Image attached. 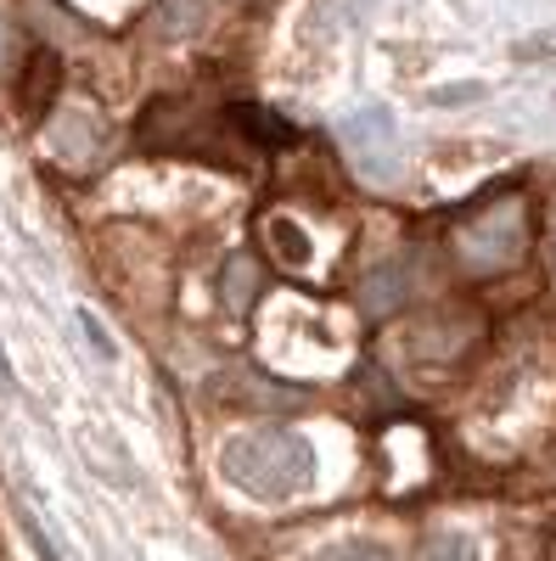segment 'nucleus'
<instances>
[{
	"instance_id": "5",
	"label": "nucleus",
	"mask_w": 556,
	"mask_h": 561,
	"mask_svg": "<svg viewBox=\"0 0 556 561\" xmlns=\"http://www.w3.org/2000/svg\"><path fill=\"white\" fill-rule=\"evenodd\" d=\"M405 298H410V270H405L399 259L365 270V280H360V309H365L371 320H388L394 309H405Z\"/></svg>"
},
{
	"instance_id": "9",
	"label": "nucleus",
	"mask_w": 556,
	"mask_h": 561,
	"mask_svg": "<svg viewBox=\"0 0 556 561\" xmlns=\"http://www.w3.org/2000/svg\"><path fill=\"white\" fill-rule=\"evenodd\" d=\"M253 298H259V270H253V259H230V264H225V304L237 309V314H248Z\"/></svg>"
},
{
	"instance_id": "3",
	"label": "nucleus",
	"mask_w": 556,
	"mask_h": 561,
	"mask_svg": "<svg viewBox=\"0 0 556 561\" xmlns=\"http://www.w3.org/2000/svg\"><path fill=\"white\" fill-rule=\"evenodd\" d=\"M343 140L365 174H377V180L394 174V118L383 107H360L354 118H343Z\"/></svg>"
},
{
	"instance_id": "14",
	"label": "nucleus",
	"mask_w": 556,
	"mask_h": 561,
	"mask_svg": "<svg viewBox=\"0 0 556 561\" xmlns=\"http://www.w3.org/2000/svg\"><path fill=\"white\" fill-rule=\"evenodd\" d=\"M79 320H84L90 343H97V354H102V359H113V343H107V332H102V320H97V314H79Z\"/></svg>"
},
{
	"instance_id": "7",
	"label": "nucleus",
	"mask_w": 556,
	"mask_h": 561,
	"mask_svg": "<svg viewBox=\"0 0 556 561\" xmlns=\"http://www.w3.org/2000/svg\"><path fill=\"white\" fill-rule=\"evenodd\" d=\"M219 399H253V404H264V410H293L304 393H293V388H270V382H259L253 370H242V377H230V382H219Z\"/></svg>"
},
{
	"instance_id": "6",
	"label": "nucleus",
	"mask_w": 556,
	"mask_h": 561,
	"mask_svg": "<svg viewBox=\"0 0 556 561\" xmlns=\"http://www.w3.org/2000/svg\"><path fill=\"white\" fill-rule=\"evenodd\" d=\"M57 79H63L57 57H52V51H34L29 68H23V107H29V113H45V107H52Z\"/></svg>"
},
{
	"instance_id": "13",
	"label": "nucleus",
	"mask_w": 556,
	"mask_h": 561,
	"mask_svg": "<svg viewBox=\"0 0 556 561\" xmlns=\"http://www.w3.org/2000/svg\"><path fill=\"white\" fill-rule=\"evenodd\" d=\"M18 57V28H12V18L7 12H0V68H7Z\"/></svg>"
},
{
	"instance_id": "8",
	"label": "nucleus",
	"mask_w": 556,
	"mask_h": 561,
	"mask_svg": "<svg viewBox=\"0 0 556 561\" xmlns=\"http://www.w3.org/2000/svg\"><path fill=\"white\" fill-rule=\"evenodd\" d=\"M208 18H214V0H163V7H158V28H163L169 39L197 34Z\"/></svg>"
},
{
	"instance_id": "2",
	"label": "nucleus",
	"mask_w": 556,
	"mask_h": 561,
	"mask_svg": "<svg viewBox=\"0 0 556 561\" xmlns=\"http://www.w3.org/2000/svg\"><path fill=\"white\" fill-rule=\"evenodd\" d=\"M450 253H455L461 270H473V275L512 270L529 253V208H523V197H500V203L473 208L467 219L455 225Z\"/></svg>"
},
{
	"instance_id": "4",
	"label": "nucleus",
	"mask_w": 556,
	"mask_h": 561,
	"mask_svg": "<svg viewBox=\"0 0 556 561\" xmlns=\"http://www.w3.org/2000/svg\"><path fill=\"white\" fill-rule=\"evenodd\" d=\"M102 118L90 113V107H68L57 124H52V152H63L68 163H97V152H102Z\"/></svg>"
},
{
	"instance_id": "1",
	"label": "nucleus",
	"mask_w": 556,
	"mask_h": 561,
	"mask_svg": "<svg viewBox=\"0 0 556 561\" xmlns=\"http://www.w3.org/2000/svg\"><path fill=\"white\" fill-rule=\"evenodd\" d=\"M219 466H225V478L253 500H293L315 478V449L293 427H259V433L230 438Z\"/></svg>"
},
{
	"instance_id": "15",
	"label": "nucleus",
	"mask_w": 556,
	"mask_h": 561,
	"mask_svg": "<svg viewBox=\"0 0 556 561\" xmlns=\"http://www.w3.org/2000/svg\"><path fill=\"white\" fill-rule=\"evenodd\" d=\"M12 393V359H7V343H0V404Z\"/></svg>"
},
{
	"instance_id": "10",
	"label": "nucleus",
	"mask_w": 556,
	"mask_h": 561,
	"mask_svg": "<svg viewBox=\"0 0 556 561\" xmlns=\"http://www.w3.org/2000/svg\"><path fill=\"white\" fill-rule=\"evenodd\" d=\"M416 561H478V556H473V539H467V534L444 528V534H428V539H422Z\"/></svg>"
},
{
	"instance_id": "11",
	"label": "nucleus",
	"mask_w": 556,
	"mask_h": 561,
	"mask_svg": "<svg viewBox=\"0 0 556 561\" xmlns=\"http://www.w3.org/2000/svg\"><path fill=\"white\" fill-rule=\"evenodd\" d=\"M264 230H270V248L282 253L287 264H309V237H304V230H298L293 219H270Z\"/></svg>"
},
{
	"instance_id": "12",
	"label": "nucleus",
	"mask_w": 556,
	"mask_h": 561,
	"mask_svg": "<svg viewBox=\"0 0 556 561\" xmlns=\"http://www.w3.org/2000/svg\"><path fill=\"white\" fill-rule=\"evenodd\" d=\"M315 561H388V550L371 539H343V545H327Z\"/></svg>"
}]
</instances>
